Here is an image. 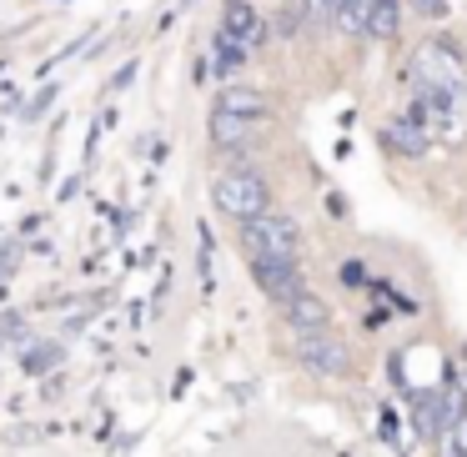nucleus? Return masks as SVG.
Returning a JSON list of instances; mask_svg holds the SVG:
<instances>
[{"label":"nucleus","mask_w":467,"mask_h":457,"mask_svg":"<svg viewBox=\"0 0 467 457\" xmlns=\"http://www.w3.org/2000/svg\"><path fill=\"white\" fill-rule=\"evenodd\" d=\"M296 16H306L312 26H327L332 21V0H296Z\"/></svg>","instance_id":"17"},{"label":"nucleus","mask_w":467,"mask_h":457,"mask_svg":"<svg viewBox=\"0 0 467 457\" xmlns=\"http://www.w3.org/2000/svg\"><path fill=\"white\" fill-rule=\"evenodd\" d=\"M407 86L412 96H437V91H467V76H462V61H457L447 46L427 41L407 56Z\"/></svg>","instance_id":"1"},{"label":"nucleus","mask_w":467,"mask_h":457,"mask_svg":"<svg viewBox=\"0 0 467 457\" xmlns=\"http://www.w3.org/2000/svg\"><path fill=\"white\" fill-rule=\"evenodd\" d=\"M222 31L232 36V41H242L246 51H256V46H262V16H256L246 0H226L222 5Z\"/></svg>","instance_id":"6"},{"label":"nucleus","mask_w":467,"mask_h":457,"mask_svg":"<svg viewBox=\"0 0 467 457\" xmlns=\"http://www.w3.org/2000/svg\"><path fill=\"white\" fill-rule=\"evenodd\" d=\"M256 266V282H262V292L272 296V302H292L296 292H306V276L296 262H252Z\"/></svg>","instance_id":"5"},{"label":"nucleus","mask_w":467,"mask_h":457,"mask_svg":"<svg viewBox=\"0 0 467 457\" xmlns=\"http://www.w3.org/2000/svg\"><path fill=\"white\" fill-rule=\"evenodd\" d=\"M437 437H442V457H467V412L457 417L447 432H437Z\"/></svg>","instance_id":"15"},{"label":"nucleus","mask_w":467,"mask_h":457,"mask_svg":"<svg viewBox=\"0 0 467 457\" xmlns=\"http://www.w3.org/2000/svg\"><path fill=\"white\" fill-rule=\"evenodd\" d=\"M296 246H302V232H296L292 216H246L242 222V252L252 262H296Z\"/></svg>","instance_id":"2"},{"label":"nucleus","mask_w":467,"mask_h":457,"mask_svg":"<svg viewBox=\"0 0 467 457\" xmlns=\"http://www.w3.org/2000/svg\"><path fill=\"white\" fill-rule=\"evenodd\" d=\"M367 5H372V0H332V21L342 26L347 36H367Z\"/></svg>","instance_id":"14"},{"label":"nucleus","mask_w":467,"mask_h":457,"mask_svg":"<svg viewBox=\"0 0 467 457\" xmlns=\"http://www.w3.org/2000/svg\"><path fill=\"white\" fill-rule=\"evenodd\" d=\"M397 26H402V5H397V0H372V5H367V36L392 41Z\"/></svg>","instance_id":"11"},{"label":"nucleus","mask_w":467,"mask_h":457,"mask_svg":"<svg viewBox=\"0 0 467 457\" xmlns=\"http://www.w3.org/2000/svg\"><path fill=\"white\" fill-rule=\"evenodd\" d=\"M296 357H302L317 377H342L347 367H352L347 342L332 337V327H306V332H296Z\"/></svg>","instance_id":"4"},{"label":"nucleus","mask_w":467,"mask_h":457,"mask_svg":"<svg viewBox=\"0 0 467 457\" xmlns=\"http://www.w3.org/2000/svg\"><path fill=\"white\" fill-rule=\"evenodd\" d=\"M252 136V121L246 116H232V111H222L216 106L212 111V146H222V151H236V146Z\"/></svg>","instance_id":"9"},{"label":"nucleus","mask_w":467,"mask_h":457,"mask_svg":"<svg viewBox=\"0 0 467 457\" xmlns=\"http://www.w3.org/2000/svg\"><path fill=\"white\" fill-rule=\"evenodd\" d=\"M342 282L362 286V282H367V266H362V262H347V266H342Z\"/></svg>","instance_id":"19"},{"label":"nucleus","mask_w":467,"mask_h":457,"mask_svg":"<svg viewBox=\"0 0 467 457\" xmlns=\"http://www.w3.org/2000/svg\"><path fill=\"white\" fill-rule=\"evenodd\" d=\"M246 56H252V51H246L242 41H232L226 31H216V41H212V61H216V71H222V76H236V71L246 66Z\"/></svg>","instance_id":"12"},{"label":"nucleus","mask_w":467,"mask_h":457,"mask_svg":"<svg viewBox=\"0 0 467 457\" xmlns=\"http://www.w3.org/2000/svg\"><path fill=\"white\" fill-rule=\"evenodd\" d=\"M412 11H422V16H447V0H412Z\"/></svg>","instance_id":"18"},{"label":"nucleus","mask_w":467,"mask_h":457,"mask_svg":"<svg viewBox=\"0 0 467 457\" xmlns=\"http://www.w3.org/2000/svg\"><path fill=\"white\" fill-rule=\"evenodd\" d=\"M216 206H222L226 216H236V222H246V216H262L272 212V192H266V182L252 171V166H242V171H226L216 176Z\"/></svg>","instance_id":"3"},{"label":"nucleus","mask_w":467,"mask_h":457,"mask_svg":"<svg viewBox=\"0 0 467 457\" xmlns=\"http://www.w3.org/2000/svg\"><path fill=\"white\" fill-rule=\"evenodd\" d=\"M216 106H222V111H232V116H246V121H262V111H266L262 91H252V86H226Z\"/></svg>","instance_id":"10"},{"label":"nucleus","mask_w":467,"mask_h":457,"mask_svg":"<svg viewBox=\"0 0 467 457\" xmlns=\"http://www.w3.org/2000/svg\"><path fill=\"white\" fill-rule=\"evenodd\" d=\"M286 322H292V332H306V327H327V322H332V312H327L322 296L296 292L292 302H286Z\"/></svg>","instance_id":"7"},{"label":"nucleus","mask_w":467,"mask_h":457,"mask_svg":"<svg viewBox=\"0 0 467 457\" xmlns=\"http://www.w3.org/2000/svg\"><path fill=\"white\" fill-rule=\"evenodd\" d=\"M61 362V347H46V342H31V352H26V367H31V372H46V367H56Z\"/></svg>","instance_id":"16"},{"label":"nucleus","mask_w":467,"mask_h":457,"mask_svg":"<svg viewBox=\"0 0 467 457\" xmlns=\"http://www.w3.org/2000/svg\"><path fill=\"white\" fill-rule=\"evenodd\" d=\"M427 141H432V136H427L422 121H417V116H407V111L387 126V146H397V151H407V156H422Z\"/></svg>","instance_id":"8"},{"label":"nucleus","mask_w":467,"mask_h":457,"mask_svg":"<svg viewBox=\"0 0 467 457\" xmlns=\"http://www.w3.org/2000/svg\"><path fill=\"white\" fill-rule=\"evenodd\" d=\"M437 432H447V427H452L457 422V417H462L467 412V397H462V387H457V382H447V387H437Z\"/></svg>","instance_id":"13"}]
</instances>
